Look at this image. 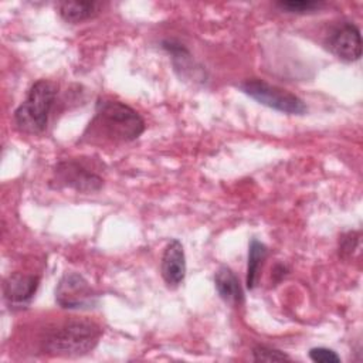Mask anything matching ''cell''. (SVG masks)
<instances>
[{"label":"cell","instance_id":"5b68a950","mask_svg":"<svg viewBox=\"0 0 363 363\" xmlns=\"http://www.w3.org/2000/svg\"><path fill=\"white\" fill-rule=\"evenodd\" d=\"M51 183L57 189L68 187L79 193H94L101 190L104 179L84 159H67L55 164Z\"/></svg>","mask_w":363,"mask_h":363},{"label":"cell","instance_id":"52a82bcc","mask_svg":"<svg viewBox=\"0 0 363 363\" xmlns=\"http://www.w3.org/2000/svg\"><path fill=\"white\" fill-rule=\"evenodd\" d=\"M328 48L340 60L352 62L362 57L360 30L353 23L339 24L328 37Z\"/></svg>","mask_w":363,"mask_h":363},{"label":"cell","instance_id":"7a4b0ae2","mask_svg":"<svg viewBox=\"0 0 363 363\" xmlns=\"http://www.w3.org/2000/svg\"><path fill=\"white\" fill-rule=\"evenodd\" d=\"M101 336L102 329L95 322L71 320L47 335L44 350L52 356H84L95 349Z\"/></svg>","mask_w":363,"mask_h":363},{"label":"cell","instance_id":"277c9868","mask_svg":"<svg viewBox=\"0 0 363 363\" xmlns=\"http://www.w3.org/2000/svg\"><path fill=\"white\" fill-rule=\"evenodd\" d=\"M240 89L258 104L288 115H303L308 111L306 104L298 95L277 85H271L264 79H245L240 84Z\"/></svg>","mask_w":363,"mask_h":363},{"label":"cell","instance_id":"3957f363","mask_svg":"<svg viewBox=\"0 0 363 363\" xmlns=\"http://www.w3.org/2000/svg\"><path fill=\"white\" fill-rule=\"evenodd\" d=\"M57 96V85L48 79L35 81L26 99L14 111V123L20 132L28 135L41 133L48 123L50 112Z\"/></svg>","mask_w":363,"mask_h":363},{"label":"cell","instance_id":"ba28073f","mask_svg":"<svg viewBox=\"0 0 363 363\" xmlns=\"http://www.w3.org/2000/svg\"><path fill=\"white\" fill-rule=\"evenodd\" d=\"M40 278L23 272L10 274L3 282V296L11 308H24L34 298Z\"/></svg>","mask_w":363,"mask_h":363},{"label":"cell","instance_id":"2e32d148","mask_svg":"<svg viewBox=\"0 0 363 363\" xmlns=\"http://www.w3.org/2000/svg\"><path fill=\"white\" fill-rule=\"evenodd\" d=\"M357 241H359V234L357 233H347V234L342 235L340 244H339V251H340L342 257L352 254V251L357 245Z\"/></svg>","mask_w":363,"mask_h":363},{"label":"cell","instance_id":"4fadbf2b","mask_svg":"<svg viewBox=\"0 0 363 363\" xmlns=\"http://www.w3.org/2000/svg\"><path fill=\"white\" fill-rule=\"evenodd\" d=\"M277 6L285 13H295V14H309L320 10L325 3L316 0H288V1H278Z\"/></svg>","mask_w":363,"mask_h":363},{"label":"cell","instance_id":"30bf717a","mask_svg":"<svg viewBox=\"0 0 363 363\" xmlns=\"http://www.w3.org/2000/svg\"><path fill=\"white\" fill-rule=\"evenodd\" d=\"M214 285L220 298L224 302L233 306H238L244 302V292H242L240 279L233 272V269L228 268L227 265H221L216 271Z\"/></svg>","mask_w":363,"mask_h":363},{"label":"cell","instance_id":"6da1fadb","mask_svg":"<svg viewBox=\"0 0 363 363\" xmlns=\"http://www.w3.org/2000/svg\"><path fill=\"white\" fill-rule=\"evenodd\" d=\"M143 130L145 121L133 108L112 98H99L84 136L123 143L138 139Z\"/></svg>","mask_w":363,"mask_h":363},{"label":"cell","instance_id":"7c38bea8","mask_svg":"<svg viewBox=\"0 0 363 363\" xmlns=\"http://www.w3.org/2000/svg\"><path fill=\"white\" fill-rule=\"evenodd\" d=\"M268 250L265 244L259 242L258 240H251L250 247H248V264H247V277H245V284L248 289H254L258 277H259V269L262 267L264 259L267 258Z\"/></svg>","mask_w":363,"mask_h":363},{"label":"cell","instance_id":"9c48e42d","mask_svg":"<svg viewBox=\"0 0 363 363\" xmlns=\"http://www.w3.org/2000/svg\"><path fill=\"white\" fill-rule=\"evenodd\" d=\"M160 272L169 288L179 286L186 277V255L183 244L173 238L170 240L162 254Z\"/></svg>","mask_w":363,"mask_h":363},{"label":"cell","instance_id":"8fae6325","mask_svg":"<svg viewBox=\"0 0 363 363\" xmlns=\"http://www.w3.org/2000/svg\"><path fill=\"white\" fill-rule=\"evenodd\" d=\"M101 4L98 1H61L58 13L67 23H81L99 13Z\"/></svg>","mask_w":363,"mask_h":363},{"label":"cell","instance_id":"8992f818","mask_svg":"<svg viewBox=\"0 0 363 363\" xmlns=\"http://www.w3.org/2000/svg\"><path fill=\"white\" fill-rule=\"evenodd\" d=\"M55 302L64 309H89L98 302V294L78 272H65L57 288Z\"/></svg>","mask_w":363,"mask_h":363},{"label":"cell","instance_id":"5bb4252c","mask_svg":"<svg viewBox=\"0 0 363 363\" xmlns=\"http://www.w3.org/2000/svg\"><path fill=\"white\" fill-rule=\"evenodd\" d=\"M252 359L255 362H284L291 360V357L277 349L267 347V346H257L252 349Z\"/></svg>","mask_w":363,"mask_h":363},{"label":"cell","instance_id":"9a60e30c","mask_svg":"<svg viewBox=\"0 0 363 363\" xmlns=\"http://www.w3.org/2000/svg\"><path fill=\"white\" fill-rule=\"evenodd\" d=\"M309 357L316 363H339L340 362V357L336 354V352L328 347H312L309 350Z\"/></svg>","mask_w":363,"mask_h":363}]
</instances>
